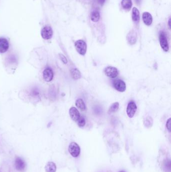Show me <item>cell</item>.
Instances as JSON below:
<instances>
[{
  "instance_id": "cell-1",
  "label": "cell",
  "mask_w": 171,
  "mask_h": 172,
  "mask_svg": "<svg viewBox=\"0 0 171 172\" xmlns=\"http://www.w3.org/2000/svg\"><path fill=\"white\" fill-rule=\"evenodd\" d=\"M75 47L77 53L79 54L82 55H85L87 51V45L84 40H78L76 41L75 43Z\"/></svg>"
},
{
  "instance_id": "cell-2",
  "label": "cell",
  "mask_w": 171,
  "mask_h": 172,
  "mask_svg": "<svg viewBox=\"0 0 171 172\" xmlns=\"http://www.w3.org/2000/svg\"><path fill=\"white\" fill-rule=\"evenodd\" d=\"M104 72L107 77L113 79L117 78L119 75V71L117 68L111 66L105 67L104 69Z\"/></svg>"
},
{
  "instance_id": "cell-3",
  "label": "cell",
  "mask_w": 171,
  "mask_h": 172,
  "mask_svg": "<svg viewBox=\"0 0 171 172\" xmlns=\"http://www.w3.org/2000/svg\"><path fill=\"white\" fill-rule=\"evenodd\" d=\"M137 110V106L133 101H129L127 108V113L130 118L133 117Z\"/></svg>"
},
{
  "instance_id": "cell-4",
  "label": "cell",
  "mask_w": 171,
  "mask_h": 172,
  "mask_svg": "<svg viewBox=\"0 0 171 172\" xmlns=\"http://www.w3.org/2000/svg\"><path fill=\"white\" fill-rule=\"evenodd\" d=\"M69 151L71 155L73 157H78L80 153V147L77 143L74 142L71 143L69 145Z\"/></svg>"
},
{
  "instance_id": "cell-5",
  "label": "cell",
  "mask_w": 171,
  "mask_h": 172,
  "mask_svg": "<svg viewBox=\"0 0 171 172\" xmlns=\"http://www.w3.org/2000/svg\"><path fill=\"white\" fill-rule=\"evenodd\" d=\"M159 41L161 47L165 52L168 51L169 50V46L167 37L166 36L165 33L161 32L159 36Z\"/></svg>"
},
{
  "instance_id": "cell-6",
  "label": "cell",
  "mask_w": 171,
  "mask_h": 172,
  "mask_svg": "<svg viewBox=\"0 0 171 172\" xmlns=\"http://www.w3.org/2000/svg\"><path fill=\"white\" fill-rule=\"evenodd\" d=\"M113 86L116 90L123 92L126 90V85L123 81L120 79H116L113 81Z\"/></svg>"
},
{
  "instance_id": "cell-7",
  "label": "cell",
  "mask_w": 171,
  "mask_h": 172,
  "mask_svg": "<svg viewBox=\"0 0 171 172\" xmlns=\"http://www.w3.org/2000/svg\"><path fill=\"white\" fill-rule=\"evenodd\" d=\"M41 34L42 38L44 39L48 40L52 38L53 36V30L51 27L46 26L42 29Z\"/></svg>"
},
{
  "instance_id": "cell-8",
  "label": "cell",
  "mask_w": 171,
  "mask_h": 172,
  "mask_svg": "<svg viewBox=\"0 0 171 172\" xmlns=\"http://www.w3.org/2000/svg\"><path fill=\"white\" fill-rule=\"evenodd\" d=\"M43 76L44 80L47 82H51L54 77L53 71L50 67H46L43 72Z\"/></svg>"
},
{
  "instance_id": "cell-9",
  "label": "cell",
  "mask_w": 171,
  "mask_h": 172,
  "mask_svg": "<svg viewBox=\"0 0 171 172\" xmlns=\"http://www.w3.org/2000/svg\"><path fill=\"white\" fill-rule=\"evenodd\" d=\"M9 48V43L5 38H0V53H6Z\"/></svg>"
},
{
  "instance_id": "cell-10",
  "label": "cell",
  "mask_w": 171,
  "mask_h": 172,
  "mask_svg": "<svg viewBox=\"0 0 171 172\" xmlns=\"http://www.w3.org/2000/svg\"><path fill=\"white\" fill-rule=\"evenodd\" d=\"M15 168L19 171H23L24 170L26 166L25 163L23 159L19 157H16L15 162Z\"/></svg>"
},
{
  "instance_id": "cell-11",
  "label": "cell",
  "mask_w": 171,
  "mask_h": 172,
  "mask_svg": "<svg viewBox=\"0 0 171 172\" xmlns=\"http://www.w3.org/2000/svg\"><path fill=\"white\" fill-rule=\"evenodd\" d=\"M69 115L71 119L74 121H77V120L80 117V112L75 107H71L69 110Z\"/></svg>"
},
{
  "instance_id": "cell-12",
  "label": "cell",
  "mask_w": 171,
  "mask_h": 172,
  "mask_svg": "<svg viewBox=\"0 0 171 172\" xmlns=\"http://www.w3.org/2000/svg\"><path fill=\"white\" fill-rule=\"evenodd\" d=\"M142 20L144 23L147 26H150L152 24V17L150 13L148 12H144L142 16Z\"/></svg>"
},
{
  "instance_id": "cell-13",
  "label": "cell",
  "mask_w": 171,
  "mask_h": 172,
  "mask_svg": "<svg viewBox=\"0 0 171 172\" xmlns=\"http://www.w3.org/2000/svg\"><path fill=\"white\" fill-rule=\"evenodd\" d=\"M127 39L129 44L133 45L137 41V33L134 31H131L128 34Z\"/></svg>"
},
{
  "instance_id": "cell-14",
  "label": "cell",
  "mask_w": 171,
  "mask_h": 172,
  "mask_svg": "<svg viewBox=\"0 0 171 172\" xmlns=\"http://www.w3.org/2000/svg\"><path fill=\"white\" fill-rule=\"evenodd\" d=\"M46 172H55L56 171V166L55 163L52 162H49L45 167Z\"/></svg>"
},
{
  "instance_id": "cell-15",
  "label": "cell",
  "mask_w": 171,
  "mask_h": 172,
  "mask_svg": "<svg viewBox=\"0 0 171 172\" xmlns=\"http://www.w3.org/2000/svg\"><path fill=\"white\" fill-rule=\"evenodd\" d=\"M132 19L135 22H138L140 20V12L136 7L133 8L132 10Z\"/></svg>"
},
{
  "instance_id": "cell-16",
  "label": "cell",
  "mask_w": 171,
  "mask_h": 172,
  "mask_svg": "<svg viewBox=\"0 0 171 172\" xmlns=\"http://www.w3.org/2000/svg\"><path fill=\"white\" fill-rule=\"evenodd\" d=\"M70 74L72 78H73L74 80L80 79L82 77L81 73L77 69H72L70 71Z\"/></svg>"
},
{
  "instance_id": "cell-17",
  "label": "cell",
  "mask_w": 171,
  "mask_h": 172,
  "mask_svg": "<svg viewBox=\"0 0 171 172\" xmlns=\"http://www.w3.org/2000/svg\"><path fill=\"white\" fill-rule=\"evenodd\" d=\"M90 18L91 21L94 22H97L99 21L100 18V14L98 11H93L92 12L90 15Z\"/></svg>"
},
{
  "instance_id": "cell-18",
  "label": "cell",
  "mask_w": 171,
  "mask_h": 172,
  "mask_svg": "<svg viewBox=\"0 0 171 172\" xmlns=\"http://www.w3.org/2000/svg\"><path fill=\"white\" fill-rule=\"evenodd\" d=\"M121 4L124 9L129 10L132 6V2L131 0H122Z\"/></svg>"
},
{
  "instance_id": "cell-19",
  "label": "cell",
  "mask_w": 171,
  "mask_h": 172,
  "mask_svg": "<svg viewBox=\"0 0 171 172\" xmlns=\"http://www.w3.org/2000/svg\"><path fill=\"white\" fill-rule=\"evenodd\" d=\"M75 105L78 108L80 109L82 111H84L86 109L85 104L82 99H77L75 102Z\"/></svg>"
},
{
  "instance_id": "cell-20",
  "label": "cell",
  "mask_w": 171,
  "mask_h": 172,
  "mask_svg": "<svg viewBox=\"0 0 171 172\" xmlns=\"http://www.w3.org/2000/svg\"><path fill=\"white\" fill-rule=\"evenodd\" d=\"M119 108V103L118 102L113 103V104L111 105L110 107L109 108V110H108V113L109 114L113 113L117 111Z\"/></svg>"
},
{
  "instance_id": "cell-21",
  "label": "cell",
  "mask_w": 171,
  "mask_h": 172,
  "mask_svg": "<svg viewBox=\"0 0 171 172\" xmlns=\"http://www.w3.org/2000/svg\"><path fill=\"white\" fill-rule=\"evenodd\" d=\"M152 123H153V120H152V118L150 116H148L144 118V124L147 127H151L152 126Z\"/></svg>"
},
{
  "instance_id": "cell-22",
  "label": "cell",
  "mask_w": 171,
  "mask_h": 172,
  "mask_svg": "<svg viewBox=\"0 0 171 172\" xmlns=\"http://www.w3.org/2000/svg\"><path fill=\"white\" fill-rule=\"evenodd\" d=\"M76 122H77V125L80 127H83L85 125V120L84 119V118L82 116H81L79 118V119L77 120Z\"/></svg>"
},
{
  "instance_id": "cell-23",
  "label": "cell",
  "mask_w": 171,
  "mask_h": 172,
  "mask_svg": "<svg viewBox=\"0 0 171 172\" xmlns=\"http://www.w3.org/2000/svg\"><path fill=\"white\" fill-rule=\"evenodd\" d=\"M59 56L60 57V59L63 63H65V64H66L67 63L68 61H67V59L66 58V57H65L64 55H63L62 54H59Z\"/></svg>"
},
{
  "instance_id": "cell-24",
  "label": "cell",
  "mask_w": 171,
  "mask_h": 172,
  "mask_svg": "<svg viewBox=\"0 0 171 172\" xmlns=\"http://www.w3.org/2000/svg\"><path fill=\"white\" fill-rule=\"evenodd\" d=\"M171 118H169V119L167 120V123H166V127H167V129L169 130V132H171Z\"/></svg>"
},
{
  "instance_id": "cell-25",
  "label": "cell",
  "mask_w": 171,
  "mask_h": 172,
  "mask_svg": "<svg viewBox=\"0 0 171 172\" xmlns=\"http://www.w3.org/2000/svg\"><path fill=\"white\" fill-rule=\"evenodd\" d=\"M105 1V0H97V2H98V4L100 5H101V6L104 4Z\"/></svg>"
},
{
  "instance_id": "cell-26",
  "label": "cell",
  "mask_w": 171,
  "mask_h": 172,
  "mask_svg": "<svg viewBox=\"0 0 171 172\" xmlns=\"http://www.w3.org/2000/svg\"><path fill=\"white\" fill-rule=\"evenodd\" d=\"M38 94H39V93L37 92L36 91H33V95H36H36H38Z\"/></svg>"
},
{
  "instance_id": "cell-27",
  "label": "cell",
  "mask_w": 171,
  "mask_h": 172,
  "mask_svg": "<svg viewBox=\"0 0 171 172\" xmlns=\"http://www.w3.org/2000/svg\"><path fill=\"white\" fill-rule=\"evenodd\" d=\"M169 28H171V19H169Z\"/></svg>"
},
{
  "instance_id": "cell-28",
  "label": "cell",
  "mask_w": 171,
  "mask_h": 172,
  "mask_svg": "<svg viewBox=\"0 0 171 172\" xmlns=\"http://www.w3.org/2000/svg\"><path fill=\"white\" fill-rule=\"evenodd\" d=\"M136 1H137L138 2H140V1H141V0H136Z\"/></svg>"
},
{
  "instance_id": "cell-29",
  "label": "cell",
  "mask_w": 171,
  "mask_h": 172,
  "mask_svg": "<svg viewBox=\"0 0 171 172\" xmlns=\"http://www.w3.org/2000/svg\"><path fill=\"white\" fill-rule=\"evenodd\" d=\"M119 172H125V171H120Z\"/></svg>"
}]
</instances>
